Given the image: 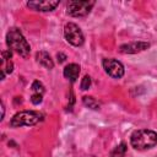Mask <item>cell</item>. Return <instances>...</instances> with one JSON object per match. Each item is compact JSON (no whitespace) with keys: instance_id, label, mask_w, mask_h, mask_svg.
I'll use <instances>...</instances> for the list:
<instances>
[{"instance_id":"9c48e42d","label":"cell","mask_w":157,"mask_h":157,"mask_svg":"<svg viewBox=\"0 0 157 157\" xmlns=\"http://www.w3.org/2000/svg\"><path fill=\"white\" fill-rule=\"evenodd\" d=\"M78 74H80V65H77L75 63L66 65L64 69V76L66 78H69L71 82L76 81V78L78 77Z\"/></svg>"},{"instance_id":"9a60e30c","label":"cell","mask_w":157,"mask_h":157,"mask_svg":"<svg viewBox=\"0 0 157 157\" xmlns=\"http://www.w3.org/2000/svg\"><path fill=\"white\" fill-rule=\"evenodd\" d=\"M81 90H88L90 88V86H91V77L88 76V75H86V76H83V78H82V81H81Z\"/></svg>"},{"instance_id":"52a82bcc","label":"cell","mask_w":157,"mask_h":157,"mask_svg":"<svg viewBox=\"0 0 157 157\" xmlns=\"http://www.w3.org/2000/svg\"><path fill=\"white\" fill-rule=\"evenodd\" d=\"M59 5V1H50V0H45V1H28L27 6L32 10L36 11H42V12H48V11H53L56 6Z\"/></svg>"},{"instance_id":"5b68a950","label":"cell","mask_w":157,"mask_h":157,"mask_svg":"<svg viewBox=\"0 0 157 157\" xmlns=\"http://www.w3.org/2000/svg\"><path fill=\"white\" fill-rule=\"evenodd\" d=\"M64 36L65 39L74 47H80L83 44V33L80 29V27L72 22H69L64 27Z\"/></svg>"},{"instance_id":"ba28073f","label":"cell","mask_w":157,"mask_h":157,"mask_svg":"<svg viewBox=\"0 0 157 157\" xmlns=\"http://www.w3.org/2000/svg\"><path fill=\"white\" fill-rule=\"evenodd\" d=\"M148 47H150V44L147 42H132V43L120 45L119 50H120V53H124V54H135V53L146 50Z\"/></svg>"},{"instance_id":"277c9868","label":"cell","mask_w":157,"mask_h":157,"mask_svg":"<svg viewBox=\"0 0 157 157\" xmlns=\"http://www.w3.org/2000/svg\"><path fill=\"white\" fill-rule=\"evenodd\" d=\"M94 5V1L88 0H71L67 2V13L74 17H83L90 13Z\"/></svg>"},{"instance_id":"7c38bea8","label":"cell","mask_w":157,"mask_h":157,"mask_svg":"<svg viewBox=\"0 0 157 157\" xmlns=\"http://www.w3.org/2000/svg\"><path fill=\"white\" fill-rule=\"evenodd\" d=\"M82 102H83V104H85L86 107H88V108H91V109H94V110L99 109V107H101L99 102H98L97 99H94L93 97H91V96H85V97L82 98Z\"/></svg>"},{"instance_id":"8992f818","label":"cell","mask_w":157,"mask_h":157,"mask_svg":"<svg viewBox=\"0 0 157 157\" xmlns=\"http://www.w3.org/2000/svg\"><path fill=\"white\" fill-rule=\"evenodd\" d=\"M103 67H104L105 72L113 78H120L124 75L123 64L115 59H112V58L103 59Z\"/></svg>"},{"instance_id":"6da1fadb","label":"cell","mask_w":157,"mask_h":157,"mask_svg":"<svg viewBox=\"0 0 157 157\" xmlns=\"http://www.w3.org/2000/svg\"><path fill=\"white\" fill-rule=\"evenodd\" d=\"M6 44L10 48V50L16 52L18 55H21L23 58H27L31 53V47H29L28 42L26 40V38L23 37L21 31L16 27H12L9 29V32L6 34Z\"/></svg>"},{"instance_id":"30bf717a","label":"cell","mask_w":157,"mask_h":157,"mask_svg":"<svg viewBox=\"0 0 157 157\" xmlns=\"http://www.w3.org/2000/svg\"><path fill=\"white\" fill-rule=\"evenodd\" d=\"M36 59H37V63L40 64L42 66L47 67V69H53L54 67V63H53V59L50 58V55L47 53V52H38L36 54Z\"/></svg>"},{"instance_id":"2e32d148","label":"cell","mask_w":157,"mask_h":157,"mask_svg":"<svg viewBox=\"0 0 157 157\" xmlns=\"http://www.w3.org/2000/svg\"><path fill=\"white\" fill-rule=\"evenodd\" d=\"M42 99H43V96L39 94V93H33L32 97H31V102L33 104H39L42 102Z\"/></svg>"},{"instance_id":"7a4b0ae2","label":"cell","mask_w":157,"mask_h":157,"mask_svg":"<svg viewBox=\"0 0 157 157\" xmlns=\"http://www.w3.org/2000/svg\"><path fill=\"white\" fill-rule=\"evenodd\" d=\"M130 144L136 150H147L157 145V132L148 129L135 130L130 136Z\"/></svg>"},{"instance_id":"e0dca14e","label":"cell","mask_w":157,"mask_h":157,"mask_svg":"<svg viewBox=\"0 0 157 157\" xmlns=\"http://www.w3.org/2000/svg\"><path fill=\"white\" fill-rule=\"evenodd\" d=\"M56 56H58V61H59V63H63V61H65V59H66V55L63 54V53H59Z\"/></svg>"},{"instance_id":"5bb4252c","label":"cell","mask_w":157,"mask_h":157,"mask_svg":"<svg viewBox=\"0 0 157 157\" xmlns=\"http://www.w3.org/2000/svg\"><path fill=\"white\" fill-rule=\"evenodd\" d=\"M32 91L34 92V93H39V94H43V92H44V86H43V83L40 82V81H34L33 83H32Z\"/></svg>"},{"instance_id":"4fadbf2b","label":"cell","mask_w":157,"mask_h":157,"mask_svg":"<svg viewBox=\"0 0 157 157\" xmlns=\"http://www.w3.org/2000/svg\"><path fill=\"white\" fill-rule=\"evenodd\" d=\"M125 153H126V145L124 142H121L120 145L114 147V150L110 152L109 157H125Z\"/></svg>"},{"instance_id":"8fae6325","label":"cell","mask_w":157,"mask_h":157,"mask_svg":"<svg viewBox=\"0 0 157 157\" xmlns=\"http://www.w3.org/2000/svg\"><path fill=\"white\" fill-rule=\"evenodd\" d=\"M0 70H1V80H4L5 76L9 75V74H11L12 70H13V64H12V61H11L10 59H4V58H1V67H0Z\"/></svg>"},{"instance_id":"3957f363","label":"cell","mask_w":157,"mask_h":157,"mask_svg":"<svg viewBox=\"0 0 157 157\" xmlns=\"http://www.w3.org/2000/svg\"><path fill=\"white\" fill-rule=\"evenodd\" d=\"M43 119V115L39 112L36 110H22L16 113L12 119L10 120V125L12 128H18V126H32L39 123Z\"/></svg>"}]
</instances>
